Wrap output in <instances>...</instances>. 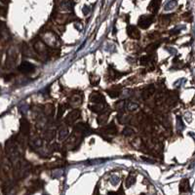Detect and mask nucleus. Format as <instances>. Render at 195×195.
<instances>
[{"mask_svg":"<svg viewBox=\"0 0 195 195\" xmlns=\"http://www.w3.org/2000/svg\"><path fill=\"white\" fill-rule=\"evenodd\" d=\"M148 61H149L148 56H144V57L142 58V59H140V64H142V65H146L148 64Z\"/></svg>","mask_w":195,"mask_h":195,"instance_id":"obj_16","label":"nucleus"},{"mask_svg":"<svg viewBox=\"0 0 195 195\" xmlns=\"http://www.w3.org/2000/svg\"><path fill=\"white\" fill-rule=\"evenodd\" d=\"M123 134L125 135V136H131V135L134 134V130L128 127V128H126V129L123 131Z\"/></svg>","mask_w":195,"mask_h":195,"instance_id":"obj_17","label":"nucleus"},{"mask_svg":"<svg viewBox=\"0 0 195 195\" xmlns=\"http://www.w3.org/2000/svg\"><path fill=\"white\" fill-rule=\"evenodd\" d=\"M79 116H80V110L74 109L72 111H70V112L66 115L64 121L66 124H72L73 122H75L76 120L79 118Z\"/></svg>","mask_w":195,"mask_h":195,"instance_id":"obj_4","label":"nucleus"},{"mask_svg":"<svg viewBox=\"0 0 195 195\" xmlns=\"http://www.w3.org/2000/svg\"><path fill=\"white\" fill-rule=\"evenodd\" d=\"M0 9H1V8H0Z\"/></svg>","mask_w":195,"mask_h":195,"instance_id":"obj_20","label":"nucleus"},{"mask_svg":"<svg viewBox=\"0 0 195 195\" xmlns=\"http://www.w3.org/2000/svg\"><path fill=\"white\" fill-rule=\"evenodd\" d=\"M190 189V185H189V181L188 180H182L180 184V191L181 192H187Z\"/></svg>","mask_w":195,"mask_h":195,"instance_id":"obj_10","label":"nucleus"},{"mask_svg":"<svg viewBox=\"0 0 195 195\" xmlns=\"http://www.w3.org/2000/svg\"><path fill=\"white\" fill-rule=\"evenodd\" d=\"M34 68H35L34 65H33L31 63H30V61H23L19 66L20 71L23 72V73H26V74L32 72L33 70H34Z\"/></svg>","mask_w":195,"mask_h":195,"instance_id":"obj_5","label":"nucleus"},{"mask_svg":"<svg viewBox=\"0 0 195 195\" xmlns=\"http://www.w3.org/2000/svg\"><path fill=\"white\" fill-rule=\"evenodd\" d=\"M155 93V87L153 84H150L146 86V88H143L142 92V97L143 99H148L151 96H153V94Z\"/></svg>","mask_w":195,"mask_h":195,"instance_id":"obj_7","label":"nucleus"},{"mask_svg":"<svg viewBox=\"0 0 195 195\" xmlns=\"http://www.w3.org/2000/svg\"><path fill=\"white\" fill-rule=\"evenodd\" d=\"M158 47H159V43H152L147 47V51H150V52L154 51V50H156Z\"/></svg>","mask_w":195,"mask_h":195,"instance_id":"obj_15","label":"nucleus"},{"mask_svg":"<svg viewBox=\"0 0 195 195\" xmlns=\"http://www.w3.org/2000/svg\"><path fill=\"white\" fill-rule=\"evenodd\" d=\"M153 20H154V17H153V16L144 15V16H142L139 19L138 26L140 28H143V30H146V28H148L152 24Z\"/></svg>","mask_w":195,"mask_h":195,"instance_id":"obj_1","label":"nucleus"},{"mask_svg":"<svg viewBox=\"0 0 195 195\" xmlns=\"http://www.w3.org/2000/svg\"><path fill=\"white\" fill-rule=\"evenodd\" d=\"M30 131V122L26 118H22L20 121V132L23 136H27Z\"/></svg>","mask_w":195,"mask_h":195,"instance_id":"obj_2","label":"nucleus"},{"mask_svg":"<svg viewBox=\"0 0 195 195\" xmlns=\"http://www.w3.org/2000/svg\"><path fill=\"white\" fill-rule=\"evenodd\" d=\"M59 112H58V117H61V115H63V113H64V107H63L61 105H59Z\"/></svg>","mask_w":195,"mask_h":195,"instance_id":"obj_18","label":"nucleus"},{"mask_svg":"<svg viewBox=\"0 0 195 195\" xmlns=\"http://www.w3.org/2000/svg\"><path fill=\"white\" fill-rule=\"evenodd\" d=\"M135 182H136V178L133 176H129L126 180V186L127 187H130V186H132Z\"/></svg>","mask_w":195,"mask_h":195,"instance_id":"obj_12","label":"nucleus"},{"mask_svg":"<svg viewBox=\"0 0 195 195\" xmlns=\"http://www.w3.org/2000/svg\"><path fill=\"white\" fill-rule=\"evenodd\" d=\"M90 101L92 102L94 105H103L105 102V98L102 97V94L99 92H93L90 96Z\"/></svg>","mask_w":195,"mask_h":195,"instance_id":"obj_6","label":"nucleus"},{"mask_svg":"<svg viewBox=\"0 0 195 195\" xmlns=\"http://www.w3.org/2000/svg\"><path fill=\"white\" fill-rule=\"evenodd\" d=\"M68 129H64V128H61V129L59 131V139L60 140H64L66 136H68Z\"/></svg>","mask_w":195,"mask_h":195,"instance_id":"obj_13","label":"nucleus"},{"mask_svg":"<svg viewBox=\"0 0 195 195\" xmlns=\"http://www.w3.org/2000/svg\"><path fill=\"white\" fill-rule=\"evenodd\" d=\"M127 34L130 38L135 40H138L140 38V32L139 30V28L135 26H129L127 27Z\"/></svg>","mask_w":195,"mask_h":195,"instance_id":"obj_3","label":"nucleus"},{"mask_svg":"<svg viewBox=\"0 0 195 195\" xmlns=\"http://www.w3.org/2000/svg\"><path fill=\"white\" fill-rule=\"evenodd\" d=\"M165 99V96L163 94H159V95H157V97H156V99H155V102L157 105H161V102H162Z\"/></svg>","mask_w":195,"mask_h":195,"instance_id":"obj_14","label":"nucleus"},{"mask_svg":"<svg viewBox=\"0 0 195 195\" xmlns=\"http://www.w3.org/2000/svg\"><path fill=\"white\" fill-rule=\"evenodd\" d=\"M106 93L109 94V96L110 98L118 97L120 93H121V86H114V87H112V88H110L109 90H107Z\"/></svg>","mask_w":195,"mask_h":195,"instance_id":"obj_8","label":"nucleus"},{"mask_svg":"<svg viewBox=\"0 0 195 195\" xmlns=\"http://www.w3.org/2000/svg\"><path fill=\"white\" fill-rule=\"evenodd\" d=\"M160 3H161L160 0H152V1L150 2V4L148 5V10L153 14L156 13V12L158 11L159 7H160Z\"/></svg>","mask_w":195,"mask_h":195,"instance_id":"obj_9","label":"nucleus"},{"mask_svg":"<svg viewBox=\"0 0 195 195\" xmlns=\"http://www.w3.org/2000/svg\"><path fill=\"white\" fill-rule=\"evenodd\" d=\"M109 195H117V193H115V192H113V191H110V192L109 193Z\"/></svg>","mask_w":195,"mask_h":195,"instance_id":"obj_19","label":"nucleus"},{"mask_svg":"<svg viewBox=\"0 0 195 195\" xmlns=\"http://www.w3.org/2000/svg\"><path fill=\"white\" fill-rule=\"evenodd\" d=\"M105 132L109 135H115L117 133V129H116V126L114 125V123H110L109 126H106L105 128Z\"/></svg>","mask_w":195,"mask_h":195,"instance_id":"obj_11","label":"nucleus"}]
</instances>
